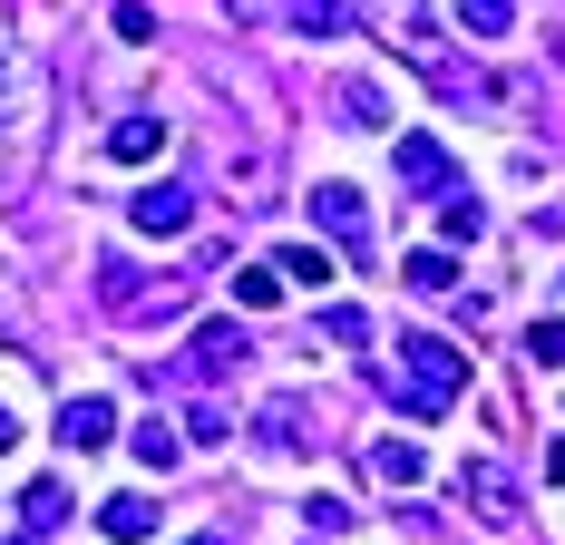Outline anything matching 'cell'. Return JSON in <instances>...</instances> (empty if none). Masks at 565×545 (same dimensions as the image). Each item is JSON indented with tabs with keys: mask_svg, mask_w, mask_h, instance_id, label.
Returning <instances> with one entry per match:
<instances>
[{
	"mask_svg": "<svg viewBox=\"0 0 565 545\" xmlns=\"http://www.w3.org/2000/svg\"><path fill=\"white\" fill-rule=\"evenodd\" d=\"M371 381H381V399L409 409V419H449L458 389H468V351L439 341V331H399L391 361H371Z\"/></svg>",
	"mask_w": 565,
	"mask_h": 545,
	"instance_id": "cell-1",
	"label": "cell"
},
{
	"mask_svg": "<svg viewBox=\"0 0 565 545\" xmlns=\"http://www.w3.org/2000/svg\"><path fill=\"white\" fill-rule=\"evenodd\" d=\"M391 175L409 185V195H458V165H449V147H439L429 127H409V137L391 147Z\"/></svg>",
	"mask_w": 565,
	"mask_h": 545,
	"instance_id": "cell-2",
	"label": "cell"
},
{
	"mask_svg": "<svg viewBox=\"0 0 565 545\" xmlns=\"http://www.w3.org/2000/svg\"><path fill=\"white\" fill-rule=\"evenodd\" d=\"M458 496H468L488 526H508V516H516V478L498 468V458H458Z\"/></svg>",
	"mask_w": 565,
	"mask_h": 545,
	"instance_id": "cell-3",
	"label": "cell"
},
{
	"mask_svg": "<svg viewBox=\"0 0 565 545\" xmlns=\"http://www.w3.org/2000/svg\"><path fill=\"white\" fill-rule=\"evenodd\" d=\"M244 351H254L244 322H205L195 341H185V371H195V381H225V371H244Z\"/></svg>",
	"mask_w": 565,
	"mask_h": 545,
	"instance_id": "cell-4",
	"label": "cell"
},
{
	"mask_svg": "<svg viewBox=\"0 0 565 545\" xmlns=\"http://www.w3.org/2000/svg\"><path fill=\"white\" fill-rule=\"evenodd\" d=\"M108 438H117V409L98 399V389L58 409V448H68V458H88V448H108Z\"/></svg>",
	"mask_w": 565,
	"mask_h": 545,
	"instance_id": "cell-5",
	"label": "cell"
},
{
	"mask_svg": "<svg viewBox=\"0 0 565 545\" xmlns=\"http://www.w3.org/2000/svg\"><path fill=\"white\" fill-rule=\"evenodd\" d=\"M127 224L137 234H185L195 224V195L185 185H147V195H127Z\"/></svg>",
	"mask_w": 565,
	"mask_h": 545,
	"instance_id": "cell-6",
	"label": "cell"
},
{
	"mask_svg": "<svg viewBox=\"0 0 565 545\" xmlns=\"http://www.w3.org/2000/svg\"><path fill=\"white\" fill-rule=\"evenodd\" d=\"M312 224H322L332 244H361V234H371V205H361V185H312Z\"/></svg>",
	"mask_w": 565,
	"mask_h": 545,
	"instance_id": "cell-7",
	"label": "cell"
},
{
	"mask_svg": "<svg viewBox=\"0 0 565 545\" xmlns=\"http://www.w3.org/2000/svg\"><path fill=\"white\" fill-rule=\"evenodd\" d=\"M58 516H68V488H58V478H40V488L20 496V536H10V545H50Z\"/></svg>",
	"mask_w": 565,
	"mask_h": 545,
	"instance_id": "cell-8",
	"label": "cell"
},
{
	"mask_svg": "<svg viewBox=\"0 0 565 545\" xmlns=\"http://www.w3.org/2000/svg\"><path fill=\"white\" fill-rule=\"evenodd\" d=\"M108 157H117V165L167 157V117H117V127H108Z\"/></svg>",
	"mask_w": 565,
	"mask_h": 545,
	"instance_id": "cell-9",
	"label": "cell"
},
{
	"mask_svg": "<svg viewBox=\"0 0 565 545\" xmlns=\"http://www.w3.org/2000/svg\"><path fill=\"white\" fill-rule=\"evenodd\" d=\"M371 478H381V488H419V478H429V458H419L409 438H371Z\"/></svg>",
	"mask_w": 565,
	"mask_h": 545,
	"instance_id": "cell-10",
	"label": "cell"
},
{
	"mask_svg": "<svg viewBox=\"0 0 565 545\" xmlns=\"http://www.w3.org/2000/svg\"><path fill=\"white\" fill-rule=\"evenodd\" d=\"M282 20H292L302 40H341V30H351V0H282Z\"/></svg>",
	"mask_w": 565,
	"mask_h": 545,
	"instance_id": "cell-11",
	"label": "cell"
},
{
	"mask_svg": "<svg viewBox=\"0 0 565 545\" xmlns=\"http://www.w3.org/2000/svg\"><path fill=\"white\" fill-rule=\"evenodd\" d=\"M98 526H108L117 545H147V536H157V506H147V496H108V506H98Z\"/></svg>",
	"mask_w": 565,
	"mask_h": 545,
	"instance_id": "cell-12",
	"label": "cell"
},
{
	"mask_svg": "<svg viewBox=\"0 0 565 545\" xmlns=\"http://www.w3.org/2000/svg\"><path fill=\"white\" fill-rule=\"evenodd\" d=\"M399 282H409V292H458V264H449V244H419V254L399 264Z\"/></svg>",
	"mask_w": 565,
	"mask_h": 545,
	"instance_id": "cell-13",
	"label": "cell"
},
{
	"mask_svg": "<svg viewBox=\"0 0 565 545\" xmlns=\"http://www.w3.org/2000/svg\"><path fill=\"white\" fill-rule=\"evenodd\" d=\"M274 272H282V282H302V292H322V282H332V254H322V244H282V254H274Z\"/></svg>",
	"mask_w": 565,
	"mask_h": 545,
	"instance_id": "cell-14",
	"label": "cell"
},
{
	"mask_svg": "<svg viewBox=\"0 0 565 545\" xmlns=\"http://www.w3.org/2000/svg\"><path fill=\"white\" fill-rule=\"evenodd\" d=\"M254 429H264V448H282V458H292V448H302V399H264V419H254Z\"/></svg>",
	"mask_w": 565,
	"mask_h": 545,
	"instance_id": "cell-15",
	"label": "cell"
},
{
	"mask_svg": "<svg viewBox=\"0 0 565 545\" xmlns=\"http://www.w3.org/2000/svg\"><path fill=\"white\" fill-rule=\"evenodd\" d=\"M458 30H468V40H508V30H516V0H458Z\"/></svg>",
	"mask_w": 565,
	"mask_h": 545,
	"instance_id": "cell-16",
	"label": "cell"
},
{
	"mask_svg": "<svg viewBox=\"0 0 565 545\" xmlns=\"http://www.w3.org/2000/svg\"><path fill=\"white\" fill-rule=\"evenodd\" d=\"M127 448H137V458H147V468H157V478H167L175 458H185V429H167V419H147V429L127 438Z\"/></svg>",
	"mask_w": 565,
	"mask_h": 545,
	"instance_id": "cell-17",
	"label": "cell"
},
{
	"mask_svg": "<svg viewBox=\"0 0 565 545\" xmlns=\"http://www.w3.org/2000/svg\"><path fill=\"white\" fill-rule=\"evenodd\" d=\"M234 302H244V312H274V302H282V272L274 264H244V272H234Z\"/></svg>",
	"mask_w": 565,
	"mask_h": 545,
	"instance_id": "cell-18",
	"label": "cell"
},
{
	"mask_svg": "<svg viewBox=\"0 0 565 545\" xmlns=\"http://www.w3.org/2000/svg\"><path fill=\"white\" fill-rule=\"evenodd\" d=\"M341 117H351V127H391V98H381L371 78H351V88H341Z\"/></svg>",
	"mask_w": 565,
	"mask_h": 545,
	"instance_id": "cell-19",
	"label": "cell"
},
{
	"mask_svg": "<svg viewBox=\"0 0 565 545\" xmlns=\"http://www.w3.org/2000/svg\"><path fill=\"white\" fill-rule=\"evenodd\" d=\"M478 224H488V215H478V195L458 185V195H449V215H439V244H478Z\"/></svg>",
	"mask_w": 565,
	"mask_h": 545,
	"instance_id": "cell-20",
	"label": "cell"
},
{
	"mask_svg": "<svg viewBox=\"0 0 565 545\" xmlns=\"http://www.w3.org/2000/svg\"><path fill=\"white\" fill-rule=\"evenodd\" d=\"M351 516H361V506H351V496H302V526H312V536H341V526H351Z\"/></svg>",
	"mask_w": 565,
	"mask_h": 545,
	"instance_id": "cell-21",
	"label": "cell"
},
{
	"mask_svg": "<svg viewBox=\"0 0 565 545\" xmlns=\"http://www.w3.org/2000/svg\"><path fill=\"white\" fill-rule=\"evenodd\" d=\"M526 361H536V371H565V322H536V331H526Z\"/></svg>",
	"mask_w": 565,
	"mask_h": 545,
	"instance_id": "cell-22",
	"label": "cell"
},
{
	"mask_svg": "<svg viewBox=\"0 0 565 545\" xmlns=\"http://www.w3.org/2000/svg\"><path fill=\"white\" fill-rule=\"evenodd\" d=\"M185 438H195V448H215V438H234V429H225V409H215V399H195V409H185Z\"/></svg>",
	"mask_w": 565,
	"mask_h": 545,
	"instance_id": "cell-23",
	"label": "cell"
},
{
	"mask_svg": "<svg viewBox=\"0 0 565 545\" xmlns=\"http://www.w3.org/2000/svg\"><path fill=\"white\" fill-rule=\"evenodd\" d=\"M117 40H157V10L147 0H117Z\"/></svg>",
	"mask_w": 565,
	"mask_h": 545,
	"instance_id": "cell-24",
	"label": "cell"
},
{
	"mask_svg": "<svg viewBox=\"0 0 565 545\" xmlns=\"http://www.w3.org/2000/svg\"><path fill=\"white\" fill-rule=\"evenodd\" d=\"M322 331H332V341H371V322H361L351 302H332V312H322Z\"/></svg>",
	"mask_w": 565,
	"mask_h": 545,
	"instance_id": "cell-25",
	"label": "cell"
},
{
	"mask_svg": "<svg viewBox=\"0 0 565 545\" xmlns=\"http://www.w3.org/2000/svg\"><path fill=\"white\" fill-rule=\"evenodd\" d=\"M10 448H20V419H10V409H0V458H10Z\"/></svg>",
	"mask_w": 565,
	"mask_h": 545,
	"instance_id": "cell-26",
	"label": "cell"
},
{
	"mask_svg": "<svg viewBox=\"0 0 565 545\" xmlns=\"http://www.w3.org/2000/svg\"><path fill=\"white\" fill-rule=\"evenodd\" d=\"M185 545H234V536H185Z\"/></svg>",
	"mask_w": 565,
	"mask_h": 545,
	"instance_id": "cell-27",
	"label": "cell"
}]
</instances>
